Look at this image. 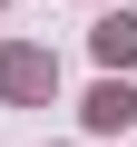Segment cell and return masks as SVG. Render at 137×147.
<instances>
[{
    "label": "cell",
    "mask_w": 137,
    "mask_h": 147,
    "mask_svg": "<svg viewBox=\"0 0 137 147\" xmlns=\"http://www.w3.org/2000/svg\"><path fill=\"white\" fill-rule=\"evenodd\" d=\"M49 79H59V69L39 49H0V88H10V98H49Z\"/></svg>",
    "instance_id": "obj_1"
},
{
    "label": "cell",
    "mask_w": 137,
    "mask_h": 147,
    "mask_svg": "<svg viewBox=\"0 0 137 147\" xmlns=\"http://www.w3.org/2000/svg\"><path fill=\"white\" fill-rule=\"evenodd\" d=\"M98 59H137V20H98Z\"/></svg>",
    "instance_id": "obj_3"
},
{
    "label": "cell",
    "mask_w": 137,
    "mask_h": 147,
    "mask_svg": "<svg viewBox=\"0 0 137 147\" xmlns=\"http://www.w3.org/2000/svg\"><path fill=\"white\" fill-rule=\"evenodd\" d=\"M127 118H137V88H98L88 98V127H127Z\"/></svg>",
    "instance_id": "obj_2"
}]
</instances>
